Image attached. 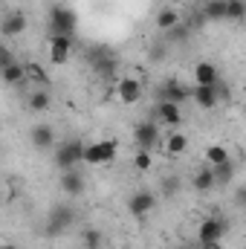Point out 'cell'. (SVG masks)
<instances>
[{"instance_id":"12","label":"cell","mask_w":246,"mask_h":249,"mask_svg":"<svg viewBox=\"0 0 246 249\" xmlns=\"http://www.w3.org/2000/svg\"><path fill=\"white\" fill-rule=\"evenodd\" d=\"M191 102L200 110H214L220 102V87H194L191 90Z\"/></svg>"},{"instance_id":"8","label":"cell","mask_w":246,"mask_h":249,"mask_svg":"<svg viewBox=\"0 0 246 249\" xmlns=\"http://www.w3.org/2000/svg\"><path fill=\"white\" fill-rule=\"evenodd\" d=\"M26 29H29V18H26L20 9L9 12V15L3 18V23H0V35H3V38H18V35H23Z\"/></svg>"},{"instance_id":"6","label":"cell","mask_w":246,"mask_h":249,"mask_svg":"<svg viewBox=\"0 0 246 249\" xmlns=\"http://www.w3.org/2000/svg\"><path fill=\"white\" fill-rule=\"evenodd\" d=\"M116 99L122 102V105H136L139 99H142V81L139 78H133V75H122L119 81H116Z\"/></svg>"},{"instance_id":"20","label":"cell","mask_w":246,"mask_h":249,"mask_svg":"<svg viewBox=\"0 0 246 249\" xmlns=\"http://www.w3.org/2000/svg\"><path fill=\"white\" fill-rule=\"evenodd\" d=\"M70 223H72V212H70V209H53L47 232H50V235H58V232H64Z\"/></svg>"},{"instance_id":"2","label":"cell","mask_w":246,"mask_h":249,"mask_svg":"<svg viewBox=\"0 0 246 249\" xmlns=\"http://www.w3.org/2000/svg\"><path fill=\"white\" fill-rule=\"evenodd\" d=\"M50 29H53V35L72 38L75 29H78V15L70 6H53L50 9Z\"/></svg>"},{"instance_id":"29","label":"cell","mask_w":246,"mask_h":249,"mask_svg":"<svg viewBox=\"0 0 246 249\" xmlns=\"http://www.w3.org/2000/svg\"><path fill=\"white\" fill-rule=\"evenodd\" d=\"M12 61H15V55L9 53V47H3V44H0V70H3L6 64H12Z\"/></svg>"},{"instance_id":"15","label":"cell","mask_w":246,"mask_h":249,"mask_svg":"<svg viewBox=\"0 0 246 249\" xmlns=\"http://www.w3.org/2000/svg\"><path fill=\"white\" fill-rule=\"evenodd\" d=\"M157 119L177 130V127L183 124V110H180V105H174V102H159V105H157Z\"/></svg>"},{"instance_id":"28","label":"cell","mask_w":246,"mask_h":249,"mask_svg":"<svg viewBox=\"0 0 246 249\" xmlns=\"http://www.w3.org/2000/svg\"><path fill=\"white\" fill-rule=\"evenodd\" d=\"M151 165H154L151 151H139V154L133 157V168H136V171H151Z\"/></svg>"},{"instance_id":"17","label":"cell","mask_w":246,"mask_h":249,"mask_svg":"<svg viewBox=\"0 0 246 249\" xmlns=\"http://www.w3.org/2000/svg\"><path fill=\"white\" fill-rule=\"evenodd\" d=\"M0 81H3V84H9V87L23 84V81H26V67H23V64H18V61L6 64V67L0 70Z\"/></svg>"},{"instance_id":"24","label":"cell","mask_w":246,"mask_h":249,"mask_svg":"<svg viewBox=\"0 0 246 249\" xmlns=\"http://www.w3.org/2000/svg\"><path fill=\"white\" fill-rule=\"evenodd\" d=\"M214 186H217V180H214V174H211V168H203V171H197V174H194V188H197L200 194H206V191H211Z\"/></svg>"},{"instance_id":"9","label":"cell","mask_w":246,"mask_h":249,"mask_svg":"<svg viewBox=\"0 0 246 249\" xmlns=\"http://www.w3.org/2000/svg\"><path fill=\"white\" fill-rule=\"evenodd\" d=\"M223 235H226V223L217 220V217H206V220H200V226H197V241H200V244L223 241Z\"/></svg>"},{"instance_id":"14","label":"cell","mask_w":246,"mask_h":249,"mask_svg":"<svg viewBox=\"0 0 246 249\" xmlns=\"http://www.w3.org/2000/svg\"><path fill=\"white\" fill-rule=\"evenodd\" d=\"M162 102H174V105L191 102V87L180 84L177 78H168V81L162 84Z\"/></svg>"},{"instance_id":"1","label":"cell","mask_w":246,"mask_h":249,"mask_svg":"<svg viewBox=\"0 0 246 249\" xmlns=\"http://www.w3.org/2000/svg\"><path fill=\"white\" fill-rule=\"evenodd\" d=\"M119 154V142L116 139H99V142H84V154H81V162L84 165H110Z\"/></svg>"},{"instance_id":"27","label":"cell","mask_w":246,"mask_h":249,"mask_svg":"<svg viewBox=\"0 0 246 249\" xmlns=\"http://www.w3.org/2000/svg\"><path fill=\"white\" fill-rule=\"evenodd\" d=\"M211 174H214V180H217V183H229V180H232V174H235L232 160H229V162H223V165H214V168H211Z\"/></svg>"},{"instance_id":"31","label":"cell","mask_w":246,"mask_h":249,"mask_svg":"<svg viewBox=\"0 0 246 249\" xmlns=\"http://www.w3.org/2000/svg\"><path fill=\"white\" fill-rule=\"evenodd\" d=\"M0 249H18L15 244H0Z\"/></svg>"},{"instance_id":"13","label":"cell","mask_w":246,"mask_h":249,"mask_svg":"<svg viewBox=\"0 0 246 249\" xmlns=\"http://www.w3.org/2000/svg\"><path fill=\"white\" fill-rule=\"evenodd\" d=\"M29 142H32L35 151H53L55 148V133H53L50 124H35L29 130Z\"/></svg>"},{"instance_id":"30","label":"cell","mask_w":246,"mask_h":249,"mask_svg":"<svg viewBox=\"0 0 246 249\" xmlns=\"http://www.w3.org/2000/svg\"><path fill=\"white\" fill-rule=\"evenodd\" d=\"M200 249H226L223 241H214V244H200Z\"/></svg>"},{"instance_id":"3","label":"cell","mask_w":246,"mask_h":249,"mask_svg":"<svg viewBox=\"0 0 246 249\" xmlns=\"http://www.w3.org/2000/svg\"><path fill=\"white\" fill-rule=\"evenodd\" d=\"M53 151H55V165H58L61 171H72V168L81 165L84 142H81V139H70V142H61V145L53 148Z\"/></svg>"},{"instance_id":"26","label":"cell","mask_w":246,"mask_h":249,"mask_svg":"<svg viewBox=\"0 0 246 249\" xmlns=\"http://www.w3.org/2000/svg\"><path fill=\"white\" fill-rule=\"evenodd\" d=\"M200 15L206 20H223V0H206Z\"/></svg>"},{"instance_id":"10","label":"cell","mask_w":246,"mask_h":249,"mask_svg":"<svg viewBox=\"0 0 246 249\" xmlns=\"http://www.w3.org/2000/svg\"><path fill=\"white\" fill-rule=\"evenodd\" d=\"M220 70L211 61H197L194 64V87H217Z\"/></svg>"},{"instance_id":"4","label":"cell","mask_w":246,"mask_h":249,"mask_svg":"<svg viewBox=\"0 0 246 249\" xmlns=\"http://www.w3.org/2000/svg\"><path fill=\"white\" fill-rule=\"evenodd\" d=\"M47 58L55 67H64V64L72 58V38H64V35H50L47 38Z\"/></svg>"},{"instance_id":"16","label":"cell","mask_w":246,"mask_h":249,"mask_svg":"<svg viewBox=\"0 0 246 249\" xmlns=\"http://www.w3.org/2000/svg\"><path fill=\"white\" fill-rule=\"evenodd\" d=\"M180 23H183V18H180V9H174V6L159 9L157 18H154V26H157L159 32H171V29H177Z\"/></svg>"},{"instance_id":"18","label":"cell","mask_w":246,"mask_h":249,"mask_svg":"<svg viewBox=\"0 0 246 249\" xmlns=\"http://www.w3.org/2000/svg\"><path fill=\"white\" fill-rule=\"evenodd\" d=\"M203 160H206V168H214V165H223V162H229L232 157H229V148H226V145H220V142H211V145L206 148Z\"/></svg>"},{"instance_id":"25","label":"cell","mask_w":246,"mask_h":249,"mask_svg":"<svg viewBox=\"0 0 246 249\" xmlns=\"http://www.w3.org/2000/svg\"><path fill=\"white\" fill-rule=\"evenodd\" d=\"M102 241H105V235H102V229H96V226H90V229L81 232V247L84 249H102Z\"/></svg>"},{"instance_id":"11","label":"cell","mask_w":246,"mask_h":249,"mask_svg":"<svg viewBox=\"0 0 246 249\" xmlns=\"http://www.w3.org/2000/svg\"><path fill=\"white\" fill-rule=\"evenodd\" d=\"M58 188H61V194L67 197H78V194H84V188H87V180L72 168V171H61V177H58Z\"/></svg>"},{"instance_id":"23","label":"cell","mask_w":246,"mask_h":249,"mask_svg":"<svg viewBox=\"0 0 246 249\" xmlns=\"http://www.w3.org/2000/svg\"><path fill=\"white\" fill-rule=\"evenodd\" d=\"M23 67H26V81H32L35 87H47V84H50V75H47V70H44L38 61L23 64Z\"/></svg>"},{"instance_id":"7","label":"cell","mask_w":246,"mask_h":249,"mask_svg":"<svg viewBox=\"0 0 246 249\" xmlns=\"http://www.w3.org/2000/svg\"><path fill=\"white\" fill-rule=\"evenodd\" d=\"M133 142L139 151H154L157 142H159V127L154 122H139L133 127Z\"/></svg>"},{"instance_id":"5","label":"cell","mask_w":246,"mask_h":249,"mask_svg":"<svg viewBox=\"0 0 246 249\" xmlns=\"http://www.w3.org/2000/svg\"><path fill=\"white\" fill-rule=\"evenodd\" d=\"M157 209V194L154 191H136V194H130V200H127V212H130V217H148L151 212Z\"/></svg>"},{"instance_id":"21","label":"cell","mask_w":246,"mask_h":249,"mask_svg":"<svg viewBox=\"0 0 246 249\" xmlns=\"http://www.w3.org/2000/svg\"><path fill=\"white\" fill-rule=\"evenodd\" d=\"M50 105H53V96H50L44 87H35V90H32V96H29V110L44 113V110H50Z\"/></svg>"},{"instance_id":"19","label":"cell","mask_w":246,"mask_h":249,"mask_svg":"<svg viewBox=\"0 0 246 249\" xmlns=\"http://www.w3.org/2000/svg\"><path fill=\"white\" fill-rule=\"evenodd\" d=\"M162 151H165V157H183L185 151H188V136H185V133H180V130L168 133V139H165Z\"/></svg>"},{"instance_id":"22","label":"cell","mask_w":246,"mask_h":249,"mask_svg":"<svg viewBox=\"0 0 246 249\" xmlns=\"http://www.w3.org/2000/svg\"><path fill=\"white\" fill-rule=\"evenodd\" d=\"M223 18L241 23V20L246 18V3L244 0H223Z\"/></svg>"}]
</instances>
